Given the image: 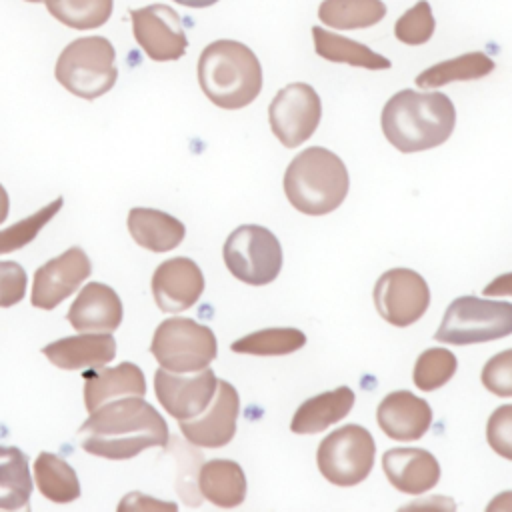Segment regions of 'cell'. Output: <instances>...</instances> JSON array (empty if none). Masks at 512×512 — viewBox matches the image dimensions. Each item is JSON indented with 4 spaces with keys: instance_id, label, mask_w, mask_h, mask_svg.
Wrapping results in <instances>:
<instances>
[{
    "instance_id": "obj_1",
    "label": "cell",
    "mask_w": 512,
    "mask_h": 512,
    "mask_svg": "<svg viewBox=\"0 0 512 512\" xmlns=\"http://www.w3.org/2000/svg\"><path fill=\"white\" fill-rule=\"evenodd\" d=\"M78 440L88 454L128 460L148 448L166 446L168 424L142 396H124L92 410L78 430Z\"/></svg>"
},
{
    "instance_id": "obj_2",
    "label": "cell",
    "mask_w": 512,
    "mask_h": 512,
    "mask_svg": "<svg viewBox=\"0 0 512 512\" xmlns=\"http://www.w3.org/2000/svg\"><path fill=\"white\" fill-rule=\"evenodd\" d=\"M382 132L400 152H420L444 144L454 126L456 110L442 92L400 90L382 108Z\"/></svg>"
},
{
    "instance_id": "obj_3",
    "label": "cell",
    "mask_w": 512,
    "mask_h": 512,
    "mask_svg": "<svg viewBox=\"0 0 512 512\" xmlns=\"http://www.w3.org/2000/svg\"><path fill=\"white\" fill-rule=\"evenodd\" d=\"M198 82L212 104L238 110L262 90V66L256 54L236 40H214L198 58Z\"/></svg>"
},
{
    "instance_id": "obj_4",
    "label": "cell",
    "mask_w": 512,
    "mask_h": 512,
    "mask_svg": "<svg viewBox=\"0 0 512 512\" xmlns=\"http://www.w3.org/2000/svg\"><path fill=\"white\" fill-rule=\"evenodd\" d=\"M348 170L344 162L322 146L302 150L284 172L288 202L302 214L322 216L336 210L348 194Z\"/></svg>"
},
{
    "instance_id": "obj_5",
    "label": "cell",
    "mask_w": 512,
    "mask_h": 512,
    "mask_svg": "<svg viewBox=\"0 0 512 512\" xmlns=\"http://www.w3.org/2000/svg\"><path fill=\"white\" fill-rule=\"evenodd\" d=\"M56 80L74 96L94 100L106 94L118 78L116 52L104 36L72 40L58 56Z\"/></svg>"
},
{
    "instance_id": "obj_6",
    "label": "cell",
    "mask_w": 512,
    "mask_h": 512,
    "mask_svg": "<svg viewBox=\"0 0 512 512\" xmlns=\"http://www.w3.org/2000/svg\"><path fill=\"white\" fill-rule=\"evenodd\" d=\"M512 334V304L460 296L450 302L434 334L444 344H478Z\"/></svg>"
},
{
    "instance_id": "obj_7",
    "label": "cell",
    "mask_w": 512,
    "mask_h": 512,
    "mask_svg": "<svg viewBox=\"0 0 512 512\" xmlns=\"http://www.w3.org/2000/svg\"><path fill=\"white\" fill-rule=\"evenodd\" d=\"M150 352L162 368L192 374L210 366L218 354V342L208 326L192 318L174 316L158 324Z\"/></svg>"
},
{
    "instance_id": "obj_8",
    "label": "cell",
    "mask_w": 512,
    "mask_h": 512,
    "mask_svg": "<svg viewBox=\"0 0 512 512\" xmlns=\"http://www.w3.org/2000/svg\"><path fill=\"white\" fill-rule=\"evenodd\" d=\"M224 264L244 284L264 286L276 280L282 268V246L264 226H238L224 242Z\"/></svg>"
},
{
    "instance_id": "obj_9",
    "label": "cell",
    "mask_w": 512,
    "mask_h": 512,
    "mask_svg": "<svg viewBox=\"0 0 512 512\" xmlns=\"http://www.w3.org/2000/svg\"><path fill=\"white\" fill-rule=\"evenodd\" d=\"M376 456L372 434L358 424L330 432L318 446L320 474L336 486H354L368 478Z\"/></svg>"
},
{
    "instance_id": "obj_10",
    "label": "cell",
    "mask_w": 512,
    "mask_h": 512,
    "mask_svg": "<svg viewBox=\"0 0 512 512\" xmlns=\"http://www.w3.org/2000/svg\"><path fill=\"white\" fill-rule=\"evenodd\" d=\"M322 102L318 92L306 82H294L276 92L268 106V122L274 136L286 148L304 144L318 128Z\"/></svg>"
},
{
    "instance_id": "obj_11",
    "label": "cell",
    "mask_w": 512,
    "mask_h": 512,
    "mask_svg": "<svg viewBox=\"0 0 512 512\" xmlns=\"http://www.w3.org/2000/svg\"><path fill=\"white\" fill-rule=\"evenodd\" d=\"M378 314L392 326H410L424 316L430 304L426 280L410 268L386 270L374 284Z\"/></svg>"
},
{
    "instance_id": "obj_12",
    "label": "cell",
    "mask_w": 512,
    "mask_h": 512,
    "mask_svg": "<svg viewBox=\"0 0 512 512\" xmlns=\"http://www.w3.org/2000/svg\"><path fill=\"white\" fill-rule=\"evenodd\" d=\"M134 38L148 58L170 62L184 56L188 38L180 14L166 4H150L130 12Z\"/></svg>"
},
{
    "instance_id": "obj_13",
    "label": "cell",
    "mask_w": 512,
    "mask_h": 512,
    "mask_svg": "<svg viewBox=\"0 0 512 512\" xmlns=\"http://www.w3.org/2000/svg\"><path fill=\"white\" fill-rule=\"evenodd\" d=\"M218 378L210 368L192 376L158 368L154 374V392L162 408L176 420H188L202 414L216 394Z\"/></svg>"
},
{
    "instance_id": "obj_14",
    "label": "cell",
    "mask_w": 512,
    "mask_h": 512,
    "mask_svg": "<svg viewBox=\"0 0 512 512\" xmlns=\"http://www.w3.org/2000/svg\"><path fill=\"white\" fill-rule=\"evenodd\" d=\"M92 272V262L78 246L48 260L34 272L30 302L36 308L52 310L66 300Z\"/></svg>"
},
{
    "instance_id": "obj_15",
    "label": "cell",
    "mask_w": 512,
    "mask_h": 512,
    "mask_svg": "<svg viewBox=\"0 0 512 512\" xmlns=\"http://www.w3.org/2000/svg\"><path fill=\"white\" fill-rule=\"evenodd\" d=\"M240 414V398L236 388L218 380L216 394L208 408L188 420H180V432L188 442L200 448H222L236 434V418Z\"/></svg>"
},
{
    "instance_id": "obj_16",
    "label": "cell",
    "mask_w": 512,
    "mask_h": 512,
    "mask_svg": "<svg viewBox=\"0 0 512 512\" xmlns=\"http://www.w3.org/2000/svg\"><path fill=\"white\" fill-rule=\"evenodd\" d=\"M204 292V274L200 266L186 258L176 256L164 260L152 276V294L162 312L178 314L192 308Z\"/></svg>"
},
{
    "instance_id": "obj_17",
    "label": "cell",
    "mask_w": 512,
    "mask_h": 512,
    "mask_svg": "<svg viewBox=\"0 0 512 512\" xmlns=\"http://www.w3.org/2000/svg\"><path fill=\"white\" fill-rule=\"evenodd\" d=\"M380 430L394 440L412 442L422 438L432 424V408L408 390H396L382 398L376 410Z\"/></svg>"
},
{
    "instance_id": "obj_18",
    "label": "cell",
    "mask_w": 512,
    "mask_h": 512,
    "mask_svg": "<svg viewBox=\"0 0 512 512\" xmlns=\"http://www.w3.org/2000/svg\"><path fill=\"white\" fill-rule=\"evenodd\" d=\"M382 468L388 482L410 496L432 490L440 480L436 456L424 448H392L382 456Z\"/></svg>"
},
{
    "instance_id": "obj_19",
    "label": "cell",
    "mask_w": 512,
    "mask_h": 512,
    "mask_svg": "<svg viewBox=\"0 0 512 512\" xmlns=\"http://www.w3.org/2000/svg\"><path fill=\"white\" fill-rule=\"evenodd\" d=\"M124 310L118 294L102 282L86 284L72 302L66 320L78 332H114Z\"/></svg>"
},
{
    "instance_id": "obj_20",
    "label": "cell",
    "mask_w": 512,
    "mask_h": 512,
    "mask_svg": "<svg viewBox=\"0 0 512 512\" xmlns=\"http://www.w3.org/2000/svg\"><path fill=\"white\" fill-rule=\"evenodd\" d=\"M44 356L62 370H88L106 366L116 356V340L110 332H82L50 342Z\"/></svg>"
},
{
    "instance_id": "obj_21",
    "label": "cell",
    "mask_w": 512,
    "mask_h": 512,
    "mask_svg": "<svg viewBox=\"0 0 512 512\" xmlns=\"http://www.w3.org/2000/svg\"><path fill=\"white\" fill-rule=\"evenodd\" d=\"M144 394L146 378L134 362H120L112 368H88L84 372V404L88 412L110 400Z\"/></svg>"
},
{
    "instance_id": "obj_22",
    "label": "cell",
    "mask_w": 512,
    "mask_h": 512,
    "mask_svg": "<svg viewBox=\"0 0 512 512\" xmlns=\"http://www.w3.org/2000/svg\"><path fill=\"white\" fill-rule=\"evenodd\" d=\"M128 232L138 246L150 252H170L186 236L184 224L172 214L140 206L128 212Z\"/></svg>"
},
{
    "instance_id": "obj_23",
    "label": "cell",
    "mask_w": 512,
    "mask_h": 512,
    "mask_svg": "<svg viewBox=\"0 0 512 512\" xmlns=\"http://www.w3.org/2000/svg\"><path fill=\"white\" fill-rule=\"evenodd\" d=\"M354 406V392L348 386H338L304 400L292 416L290 430L296 434H316L340 422Z\"/></svg>"
},
{
    "instance_id": "obj_24",
    "label": "cell",
    "mask_w": 512,
    "mask_h": 512,
    "mask_svg": "<svg viewBox=\"0 0 512 512\" xmlns=\"http://www.w3.org/2000/svg\"><path fill=\"white\" fill-rule=\"evenodd\" d=\"M198 490L208 502L220 508L240 506L246 498L244 470L234 460H208L198 472Z\"/></svg>"
},
{
    "instance_id": "obj_25",
    "label": "cell",
    "mask_w": 512,
    "mask_h": 512,
    "mask_svg": "<svg viewBox=\"0 0 512 512\" xmlns=\"http://www.w3.org/2000/svg\"><path fill=\"white\" fill-rule=\"evenodd\" d=\"M312 38L316 54L328 62L350 64L368 70H388L392 66V62L386 56L374 52L366 44L340 36L336 32H328L320 26H312Z\"/></svg>"
},
{
    "instance_id": "obj_26",
    "label": "cell",
    "mask_w": 512,
    "mask_h": 512,
    "mask_svg": "<svg viewBox=\"0 0 512 512\" xmlns=\"http://www.w3.org/2000/svg\"><path fill=\"white\" fill-rule=\"evenodd\" d=\"M30 496L28 456L16 446H0V510H28Z\"/></svg>"
},
{
    "instance_id": "obj_27",
    "label": "cell",
    "mask_w": 512,
    "mask_h": 512,
    "mask_svg": "<svg viewBox=\"0 0 512 512\" xmlns=\"http://www.w3.org/2000/svg\"><path fill=\"white\" fill-rule=\"evenodd\" d=\"M34 480L44 498L66 504L80 496V480L74 468L52 452H40L34 462Z\"/></svg>"
},
{
    "instance_id": "obj_28",
    "label": "cell",
    "mask_w": 512,
    "mask_h": 512,
    "mask_svg": "<svg viewBox=\"0 0 512 512\" xmlns=\"http://www.w3.org/2000/svg\"><path fill=\"white\" fill-rule=\"evenodd\" d=\"M494 60L484 52H466L456 58L438 62L416 76L418 88H440L454 80H478L494 70Z\"/></svg>"
},
{
    "instance_id": "obj_29",
    "label": "cell",
    "mask_w": 512,
    "mask_h": 512,
    "mask_svg": "<svg viewBox=\"0 0 512 512\" xmlns=\"http://www.w3.org/2000/svg\"><path fill=\"white\" fill-rule=\"evenodd\" d=\"M386 16L382 0H322L318 18L336 30H358L378 24Z\"/></svg>"
},
{
    "instance_id": "obj_30",
    "label": "cell",
    "mask_w": 512,
    "mask_h": 512,
    "mask_svg": "<svg viewBox=\"0 0 512 512\" xmlns=\"http://www.w3.org/2000/svg\"><path fill=\"white\" fill-rule=\"evenodd\" d=\"M306 336L298 328H264L232 342V352L252 356H282L300 350Z\"/></svg>"
},
{
    "instance_id": "obj_31",
    "label": "cell",
    "mask_w": 512,
    "mask_h": 512,
    "mask_svg": "<svg viewBox=\"0 0 512 512\" xmlns=\"http://www.w3.org/2000/svg\"><path fill=\"white\" fill-rule=\"evenodd\" d=\"M48 12L68 28L92 30L108 22L114 0H42Z\"/></svg>"
},
{
    "instance_id": "obj_32",
    "label": "cell",
    "mask_w": 512,
    "mask_h": 512,
    "mask_svg": "<svg viewBox=\"0 0 512 512\" xmlns=\"http://www.w3.org/2000/svg\"><path fill=\"white\" fill-rule=\"evenodd\" d=\"M456 368L458 360L454 352L446 348H428L418 356L412 378L420 390L432 392L444 386L456 374Z\"/></svg>"
},
{
    "instance_id": "obj_33",
    "label": "cell",
    "mask_w": 512,
    "mask_h": 512,
    "mask_svg": "<svg viewBox=\"0 0 512 512\" xmlns=\"http://www.w3.org/2000/svg\"><path fill=\"white\" fill-rule=\"evenodd\" d=\"M60 208H62V198H56L50 204L36 210L34 214L26 216L24 220L0 230V254H8L30 244L38 236V232L58 214Z\"/></svg>"
},
{
    "instance_id": "obj_34",
    "label": "cell",
    "mask_w": 512,
    "mask_h": 512,
    "mask_svg": "<svg viewBox=\"0 0 512 512\" xmlns=\"http://www.w3.org/2000/svg\"><path fill=\"white\" fill-rule=\"evenodd\" d=\"M434 28L436 22L432 8L426 0H420L396 20L394 36L408 46H420L432 38Z\"/></svg>"
},
{
    "instance_id": "obj_35",
    "label": "cell",
    "mask_w": 512,
    "mask_h": 512,
    "mask_svg": "<svg viewBox=\"0 0 512 512\" xmlns=\"http://www.w3.org/2000/svg\"><path fill=\"white\" fill-rule=\"evenodd\" d=\"M482 384L496 396L512 398V348L494 354L484 364Z\"/></svg>"
},
{
    "instance_id": "obj_36",
    "label": "cell",
    "mask_w": 512,
    "mask_h": 512,
    "mask_svg": "<svg viewBox=\"0 0 512 512\" xmlns=\"http://www.w3.org/2000/svg\"><path fill=\"white\" fill-rule=\"evenodd\" d=\"M490 448L506 460H512V404L498 406L486 424Z\"/></svg>"
},
{
    "instance_id": "obj_37",
    "label": "cell",
    "mask_w": 512,
    "mask_h": 512,
    "mask_svg": "<svg viewBox=\"0 0 512 512\" xmlns=\"http://www.w3.org/2000/svg\"><path fill=\"white\" fill-rule=\"evenodd\" d=\"M28 286V276L18 262H0V308L14 306L22 302Z\"/></svg>"
},
{
    "instance_id": "obj_38",
    "label": "cell",
    "mask_w": 512,
    "mask_h": 512,
    "mask_svg": "<svg viewBox=\"0 0 512 512\" xmlns=\"http://www.w3.org/2000/svg\"><path fill=\"white\" fill-rule=\"evenodd\" d=\"M482 290H484V296H512V272L496 276Z\"/></svg>"
},
{
    "instance_id": "obj_39",
    "label": "cell",
    "mask_w": 512,
    "mask_h": 512,
    "mask_svg": "<svg viewBox=\"0 0 512 512\" xmlns=\"http://www.w3.org/2000/svg\"><path fill=\"white\" fill-rule=\"evenodd\" d=\"M486 510H512V492H502L498 494L488 506Z\"/></svg>"
},
{
    "instance_id": "obj_40",
    "label": "cell",
    "mask_w": 512,
    "mask_h": 512,
    "mask_svg": "<svg viewBox=\"0 0 512 512\" xmlns=\"http://www.w3.org/2000/svg\"><path fill=\"white\" fill-rule=\"evenodd\" d=\"M8 210H10V198H8L6 188L0 184V224L6 220Z\"/></svg>"
},
{
    "instance_id": "obj_41",
    "label": "cell",
    "mask_w": 512,
    "mask_h": 512,
    "mask_svg": "<svg viewBox=\"0 0 512 512\" xmlns=\"http://www.w3.org/2000/svg\"><path fill=\"white\" fill-rule=\"evenodd\" d=\"M174 2H178L182 6H188V8H208V6L216 4L218 0H174Z\"/></svg>"
},
{
    "instance_id": "obj_42",
    "label": "cell",
    "mask_w": 512,
    "mask_h": 512,
    "mask_svg": "<svg viewBox=\"0 0 512 512\" xmlns=\"http://www.w3.org/2000/svg\"><path fill=\"white\" fill-rule=\"evenodd\" d=\"M26 2H32V4H36V2H42V0H26Z\"/></svg>"
}]
</instances>
